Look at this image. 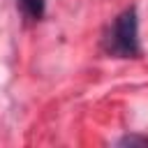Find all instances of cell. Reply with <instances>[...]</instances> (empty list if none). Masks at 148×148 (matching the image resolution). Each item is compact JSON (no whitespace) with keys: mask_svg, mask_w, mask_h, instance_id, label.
I'll use <instances>...</instances> for the list:
<instances>
[{"mask_svg":"<svg viewBox=\"0 0 148 148\" xmlns=\"http://www.w3.org/2000/svg\"><path fill=\"white\" fill-rule=\"evenodd\" d=\"M18 5V12L23 14L25 21H39L44 16V9H46V0H16Z\"/></svg>","mask_w":148,"mask_h":148,"instance_id":"cell-2","label":"cell"},{"mask_svg":"<svg viewBox=\"0 0 148 148\" xmlns=\"http://www.w3.org/2000/svg\"><path fill=\"white\" fill-rule=\"evenodd\" d=\"M116 143L118 146H148V136H143V134H125Z\"/></svg>","mask_w":148,"mask_h":148,"instance_id":"cell-3","label":"cell"},{"mask_svg":"<svg viewBox=\"0 0 148 148\" xmlns=\"http://www.w3.org/2000/svg\"><path fill=\"white\" fill-rule=\"evenodd\" d=\"M102 49L113 58H139V16L134 7L123 9L102 37Z\"/></svg>","mask_w":148,"mask_h":148,"instance_id":"cell-1","label":"cell"}]
</instances>
